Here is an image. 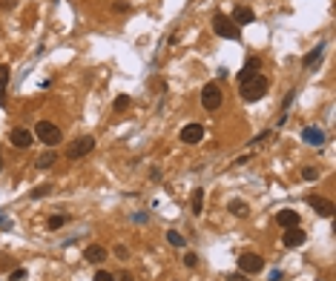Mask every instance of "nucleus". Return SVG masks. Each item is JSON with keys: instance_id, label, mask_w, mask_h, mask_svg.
Here are the masks:
<instances>
[{"instance_id": "obj_14", "label": "nucleus", "mask_w": 336, "mask_h": 281, "mask_svg": "<svg viewBox=\"0 0 336 281\" xmlns=\"http://www.w3.org/2000/svg\"><path fill=\"white\" fill-rule=\"evenodd\" d=\"M84 255H86V261H89V264H101L109 252H106V247H101V244H89Z\"/></svg>"}, {"instance_id": "obj_31", "label": "nucleus", "mask_w": 336, "mask_h": 281, "mask_svg": "<svg viewBox=\"0 0 336 281\" xmlns=\"http://www.w3.org/2000/svg\"><path fill=\"white\" fill-rule=\"evenodd\" d=\"M0 9H6V12L15 9V0H0Z\"/></svg>"}, {"instance_id": "obj_26", "label": "nucleus", "mask_w": 336, "mask_h": 281, "mask_svg": "<svg viewBox=\"0 0 336 281\" xmlns=\"http://www.w3.org/2000/svg\"><path fill=\"white\" fill-rule=\"evenodd\" d=\"M115 255L121 258V261H127V258H130V250L124 247V244H118V247H115Z\"/></svg>"}, {"instance_id": "obj_13", "label": "nucleus", "mask_w": 336, "mask_h": 281, "mask_svg": "<svg viewBox=\"0 0 336 281\" xmlns=\"http://www.w3.org/2000/svg\"><path fill=\"white\" fill-rule=\"evenodd\" d=\"M302 141H304V144H310V147H322V144H325V132L316 129V126H304V129H302Z\"/></svg>"}, {"instance_id": "obj_10", "label": "nucleus", "mask_w": 336, "mask_h": 281, "mask_svg": "<svg viewBox=\"0 0 336 281\" xmlns=\"http://www.w3.org/2000/svg\"><path fill=\"white\" fill-rule=\"evenodd\" d=\"M9 141H12V147H15V149H29L34 138H32L29 129H15V132L9 135Z\"/></svg>"}, {"instance_id": "obj_20", "label": "nucleus", "mask_w": 336, "mask_h": 281, "mask_svg": "<svg viewBox=\"0 0 336 281\" xmlns=\"http://www.w3.org/2000/svg\"><path fill=\"white\" fill-rule=\"evenodd\" d=\"M167 241L172 244V247H184V244H187L184 235H181V232H175V230H169V232H167Z\"/></svg>"}, {"instance_id": "obj_35", "label": "nucleus", "mask_w": 336, "mask_h": 281, "mask_svg": "<svg viewBox=\"0 0 336 281\" xmlns=\"http://www.w3.org/2000/svg\"><path fill=\"white\" fill-rule=\"evenodd\" d=\"M0 169H3V161H0Z\"/></svg>"}, {"instance_id": "obj_32", "label": "nucleus", "mask_w": 336, "mask_h": 281, "mask_svg": "<svg viewBox=\"0 0 336 281\" xmlns=\"http://www.w3.org/2000/svg\"><path fill=\"white\" fill-rule=\"evenodd\" d=\"M115 281H133V273H118Z\"/></svg>"}, {"instance_id": "obj_5", "label": "nucleus", "mask_w": 336, "mask_h": 281, "mask_svg": "<svg viewBox=\"0 0 336 281\" xmlns=\"http://www.w3.org/2000/svg\"><path fill=\"white\" fill-rule=\"evenodd\" d=\"M34 135H37V138H40L46 147H58V144H61V129H58L52 121H37Z\"/></svg>"}, {"instance_id": "obj_29", "label": "nucleus", "mask_w": 336, "mask_h": 281, "mask_svg": "<svg viewBox=\"0 0 336 281\" xmlns=\"http://www.w3.org/2000/svg\"><path fill=\"white\" fill-rule=\"evenodd\" d=\"M46 192H49V184H43L40 189H34V192H32V198H40V195H46Z\"/></svg>"}, {"instance_id": "obj_24", "label": "nucleus", "mask_w": 336, "mask_h": 281, "mask_svg": "<svg viewBox=\"0 0 336 281\" xmlns=\"http://www.w3.org/2000/svg\"><path fill=\"white\" fill-rule=\"evenodd\" d=\"M316 175H319V172H316L313 166H304V169H302V178H304V181H313Z\"/></svg>"}, {"instance_id": "obj_3", "label": "nucleus", "mask_w": 336, "mask_h": 281, "mask_svg": "<svg viewBox=\"0 0 336 281\" xmlns=\"http://www.w3.org/2000/svg\"><path fill=\"white\" fill-rule=\"evenodd\" d=\"M92 149H95V138H92V135H84V138L72 141V144L67 147V158L69 161H81V158H86Z\"/></svg>"}, {"instance_id": "obj_34", "label": "nucleus", "mask_w": 336, "mask_h": 281, "mask_svg": "<svg viewBox=\"0 0 336 281\" xmlns=\"http://www.w3.org/2000/svg\"><path fill=\"white\" fill-rule=\"evenodd\" d=\"M0 106H6V89H0Z\"/></svg>"}, {"instance_id": "obj_25", "label": "nucleus", "mask_w": 336, "mask_h": 281, "mask_svg": "<svg viewBox=\"0 0 336 281\" xmlns=\"http://www.w3.org/2000/svg\"><path fill=\"white\" fill-rule=\"evenodd\" d=\"M92 281H115V276H109L106 270H98V273H95V279H92Z\"/></svg>"}, {"instance_id": "obj_33", "label": "nucleus", "mask_w": 336, "mask_h": 281, "mask_svg": "<svg viewBox=\"0 0 336 281\" xmlns=\"http://www.w3.org/2000/svg\"><path fill=\"white\" fill-rule=\"evenodd\" d=\"M268 281H282V273H279V270H273V273H270V279Z\"/></svg>"}, {"instance_id": "obj_15", "label": "nucleus", "mask_w": 336, "mask_h": 281, "mask_svg": "<svg viewBox=\"0 0 336 281\" xmlns=\"http://www.w3.org/2000/svg\"><path fill=\"white\" fill-rule=\"evenodd\" d=\"M322 55H325V43H322V46H316L313 52H307V55H304L302 66H304V69H313V66H316V63L322 61Z\"/></svg>"}, {"instance_id": "obj_7", "label": "nucleus", "mask_w": 336, "mask_h": 281, "mask_svg": "<svg viewBox=\"0 0 336 281\" xmlns=\"http://www.w3.org/2000/svg\"><path fill=\"white\" fill-rule=\"evenodd\" d=\"M181 141L184 144H202L204 141V126L202 124H187L181 129Z\"/></svg>"}, {"instance_id": "obj_22", "label": "nucleus", "mask_w": 336, "mask_h": 281, "mask_svg": "<svg viewBox=\"0 0 336 281\" xmlns=\"http://www.w3.org/2000/svg\"><path fill=\"white\" fill-rule=\"evenodd\" d=\"M6 83H9V66L0 63V89H6Z\"/></svg>"}, {"instance_id": "obj_8", "label": "nucleus", "mask_w": 336, "mask_h": 281, "mask_svg": "<svg viewBox=\"0 0 336 281\" xmlns=\"http://www.w3.org/2000/svg\"><path fill=\"white\" fill-rule=\"evenodd\" d=\"M304 238H307V235H304V230H299V227H290V230L285 232V235H282V244H285V247H302L304 244Z\"/></svg>"}, {"instance_id": "obj_18", "label": "nucleus", "mask_w": 336, "mask_h": 281, "mask_svg": "<svg viewBox=\"0 0 336 281\" xmlns=\"http://www.w3.org/2000/svg\"><path fill=\"white\" fill-rule=\"evenodd\" d=\"M130 103H133L130 95H118L115 103H112V109H115V112H127V109H130Z\"/></svg>"}, {"instance_id": "obj_9", "label": "nucleus", "mask_w": 336, "mask_h": 281, "mask_svg": "<svg viewBox=\"0 0 336 281\" xmlns=\"http://www.w3.org/2000/svg\"><path fill=\"white\" fill-rule=\"evenodd\" d=\"M307 204H310V207H313V210H316L322 218H331V215H334V204H331L328 198H322V195H310V198H307Z\"/></svg>"}, {"instance_id": "obj_16", "label": "nucleus", "mask_w": 336, "mask_h": 281, "mask_svg": "<svg viewBox=\"0 0 336 281\" xmlns=\"http://www.w3.org/2000/svg\"><path fill=\"white\" fill-rule=\"evenodd\" d=\"M190 210H193L196 215H202V210H204V189H202V187L193 192V198H190Z\"/></svg>"}, {"instance_id": "obj_21", "label": "nucleus", "mask_w": 336, "mask_h": 281, "mask_svg": "<svg viewBox=\"0 0 336 281\" xmlns=\"http://www.w3.org/2000/svg\"><path fill=\"white\" fill-rule=\"evenodd\" d=\"M230 213L233 215H247V204H244V201H230Z\"/></svg>"}, {"instance_id": "obj_30", "label": "nucleus", "mask_w": 336, "mask_h": 281, "mask_svg": "<svg viewBox=\"0 0 336 281\" xmlns=\"http://www.w3.org/2000/svg\"><path fill=\"white\" fill-rule=\"evenodd\" d=\"M184 264H187V267H196V264H199V258L190 252V255H184Z\"/></svg>"}, {"instance_id": "obj_4", "label": "nucleus", "mask_w": 336, "mask_h": 281, "mask_svg": "<svg viewBox=\"0 0 336 281\" xmlns=\"http://www.w3.org/2000/svg\"><path fill=\"white\" fill-rule=\"evenodd\" d=\"M221 100H224V95H221V86H219V83H207V86L202 89V106L207 109V112L221 109Z\"/></svg>"}, {"instance_id": "obj_27", "label": "nucleus", "mask_w": 336, "mask_h": 281, "mask_svg": "<svg viewBox=\"0 0 336 281\" xmlns=\"http://www.w3.org/2000/svg\"><path fill=\"white\" fill-rule=\"evenodd\" d=\"M23 279H26V270H23V267H17L15 273L9 276V281H23Z\"/></svg>"}, {"instance_id": "obj_17", "label": "nucleus", "mask_w": 336, "mask_h": 281, "mask_svg": "<svg viewBox=\"0 0 336 281\" xmlns=\"http://www.w3.org/2000/svg\"><path fill=\"white\" fill-rule=\"evenodd\" d=\"M55 161H58V155H55V149H49V152H43V155L34 161V166H37V169H49Z\"/></svg>"}, {"instance_id": "obj_28", "label": "nucleus", "mask_w": 336, "mask_h": 281, "mask_svg": "<svg viewBox=\"0 0 336 281\" xmlns=\"http://www.w3.org/2000/svg\"><path fill=\"white\" fill-rule=\"evenodd\" d=\"M227 281H250V279H247V276L238 270V273H230V276H227Z\"/></svg>"}, {"instance_id": "obj_2", "label": "nucleus", "mask_w": 336, "mask_h": 281, "mask_svg": "<svg viewBox=\"0 0 336 281\" xmlns=\"http://www.w3.org/2000/svg\"><path fill=\"white\" fill-rule=\"evenodd\" d=\"M213 32L219 34V37H224V40H238L241 37V29L233 23V17L224 15V12L213 15Z\"/></svg>"}, {"instance_id": "obj_19", "label": "nucleus", "mask_w": 336, "mask_h": 281, "mask_svg": "<svg viewBox=\"0 0 336 281\" xmlns=\"http://www.w3.org/2000/svg\"><path fill=\"white\" fill-rule=\"evenodd\" d=\"M67 221H69V215H52L49 221H46V227H49V230H61Z\"/></svg>"}, {"instance_id": "obj_1", "label": "nucleus", "mask_w": 336, "mask_h": 281, "mask_svg": "<svg viewBox=\"0 0 336 281\" xmlns=\"http://www.w3.org/2000/svg\"><path fill=\"white\" fill-rule=\"evenodd\" d=\"M268 95V78L265 75H250L247 81H241V98L247 100V103H256V100H262Z\"/></svg>"}, {"instance_id": "obj_23", "label": "nucleus", "mask_w": 336, "mask_h": 281, "mask_svg": "<svg viewBox=\"0 0 336 281\" xmlns=\"http://www.w3.org/2000/svg\"><path fill=\"white\" fill-rule=\"evenodd\" d=\"M262 66V58H256V55H253L250 61H247V63H244V69H247V72H256V69Z\"/></svg>"}, {"instance_id": "obj_6", "label": "nucleus", "mask_w": 336, "mask_h": 281, "mask_svg": "<svg viewBox=\"0 0 336 281\" xmlns=\"http://www.w3.org/2000/svg\"><path fill=\"white\" fill-rule=\"evenodd\" d=\"M238 270H241L244 276H256V273L265 270V261H262V255H256V252H241V255H238Z\"/></svg>"}, {"instance_id": "obj_11", "label": "nucleus", "mask_w": 336, "mask_h": 281, "mask_svg": "<svg viewBox=\"0 0 336 281\" xmlns=\"http://www.w3.org/2000/svg\"><path fill=\"white\" fill-rule=\"evenodd\" d=\"M276 224L285 227V230L299 227V213H296V210H279V213H276Z\"/></svg>"}, {"instance_id": "obj_12", "label": "nucleus", "mask_w": 336, "mask_h": 281, "mask_svg": "<svg viewBox=\"0 0 336 281\" xmlns=\"http://www.w3.org/2000/svg\"><path fill=\"white\" fill-rule=\"evenodd\" d=\"M256 20V12H253L250 6H235V12H233V23L241 29V26H247V23H253Z\"/></svg>"}]
</instances>
